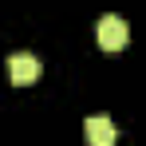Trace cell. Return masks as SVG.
Instances as JSON below:
<instances>
[{"label": "cell", "mask_w": 146, "mask_h": 146, "mask_svg": "<svg viewBox=\"0 0 146 146\" xmlns=\"http://www.w3.org/2000/svg\"><path fill=\"white\" fill-rule=\"evenodd\" d=\"M83 134H87L91 146H115V138H119L107 115H87V119H83Z\"/></svg>", "instance_id": "obj_3"}, {"label": "cell", "mask_w": 146, "mask_h": 146, "mask_svg": "<svg viewBox=\"0 0 146 146\" xmlns=\"http://www.w3.org/2000/svg\"><path fill=\"white\" fill-rule=\"evenodd\" d=\"M95 40H99L103 51H122L126 40H130V28H126L122 16H103V20L95 24Z\"/></svg>", "instance_id": "obj_1"}, {"label": "cell", "mask_w": 146, "mask_h": 146, "mask_svg": "<svg viewBox=\"0 0 146 146\" xmlns=\"http://www.w3.org/2000/svg\"><path fill=\"white\" fill-rule=\"evenodd\" d=\"M40 71H44V67H40V59H36V55H28V51H16V55L8 59V75H12V83H16V87L36 83Z\"/></svg>", "instance_id": "obj_2"}]
</instances>
